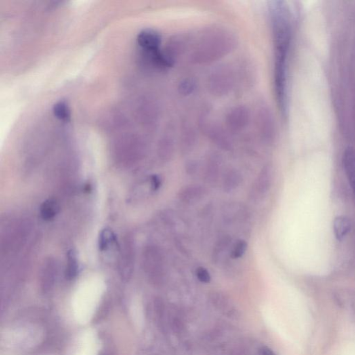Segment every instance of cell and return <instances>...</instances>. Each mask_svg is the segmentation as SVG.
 Segmentation results:
<instances>
[{
  "instance_id": "cell-22",
  "label": "cell",
  "mask_w": 355,
  "mask_h": 355,
  "mask_svg": "<svg viewBox=\"0 0 355 355\" xmlns=\"http://www.w3.org/2000/svg\"><path fill=\"white\" fill-rule=\"evenodd\" d=\"M151 187H152V190L154 191L158 190L161 186V179H160L159 176L158 175H153L151 178Z\"/></svg>"
},
{
  "instance_id": "cell-23",
  "label": "cell",
  "mask_w": 355,
  "mask_h": 355,
  "mask_svg": "<svg viewBox=\"0 0 355 355\" xmlns=\"http://www.w3.org/2000/svg\"><path fill=\"white\" fill-rule=\"evenodd\" d=\"M261 355H276V353L272 350V349L268 348V347H262L261 349Z\"/></svg>"
},
{
  "instance_id": "cell-7",
  "label": "cell",
  "mask_w": 355,
  "mask_h": 355,
  "mask_svg": "<svg viewBox=\"0 0 355 355\" xmlns=\"http://www.w3.org/2000/svg\"><path fill=\"white\" fill-rule=\"evenodd\" d=\"M206 194V189L200 185H191L185 187L178 194L179 200L186 204L196 203Z\"/></svg>"
},
{
  "instance_id": "cell-13",
  "label": "cell",
  "mask_w": 355,
  "mask_h": 355,
  "mask_svg": "<svg viewBox=\"0 0 355 355\" xmlns=\"http://www.w3.org/2000/svg\"><path fill=\"white\" fill-rule=\"evenodd\" d=\"M53 113L60 121L68 122L71 119V110L65 101H60L53 106Z\"/></svg>"
},
{
  "instance_id": "cell-18",
  "label": "cell",
  "mask_w": 355,
  "mask_h": 355,
  "mask_svg": "<svg viewBox=\"0 0 355 355\" xmlns=\"http://www.w3.org/2000/svg\"><path fill=\"white\" fill-rule=\"evenodd\" d=\"M230 243L231 238L230 236H224L223 238H221L215 246V249H214L213 251V259H219V257L220 256L221 254H223V252L226 251L227 249H228Z\"/></svg>"
},
{
  "instance_id": "cell-16",
  "label": "cell",
  "mask_w": 355,
  "mask_h": 355,
  "mask_svg": "<svg viewBox=\"0 0 355 355\" xmlns=\"http://www.w3.org/2000/svg\"><path fill=\"white\" fill-rule=\"evenodd\" d=\"M79 264L76 253L73 251H69L68 254V261H67V274L70 278H73L77 274Z\"/></svg>"
},
{
  "instance_id": "cell-20",
  "label": "cell",
  "mask_w": 355,
  "mask_h": 355,
  "mask_svg": "<svg viewBox=\"0 0 355 355\" xmlns=\"http://www.w3.org/2000/svg\"><path fill=\"white\" fill-rule=\"evenodd\" d=\"M196 276L199 281L203 283H209L211 280V276L209 272L203 267H199L196 269Z\"/></svg>"
},
{
  "instance_id": "cell-19",
  "label": "cell",
  "mask_w": 355,
  "mask_h": 355,
  "mask_svg": "<svg viewBox=\"0 0 355 355\" xmlns=\"http://www.w3.org/2000/svg\"><path fill=\"white\" fill-rule=\"evenodd\" d=\"M248 248V243L244 240H240L234 244L231 252V257L233 259H239L243 256Z\"/></svg>"
},
{
  "instance_id": "cell-17",
  "label": "cell",
  "mask_w": 355,
  "mask_h": 355,
  "mask_svg": "<svg viewBox=\"0 0 355 355\" xmlns=\"http://www.w3.org/2000/svg\"><path fill=\"white\" fill-rule=\"evenodd\" d=\"M159 156L160 159L164 161H168L171 159L173 154V142L170 140H165L160 145L159 149Z\"/></svg>"
},
{
  "instance_id": "cell-9",
  "label": "cell",
  "mask_w": 355,
  "mask_h": 355,
  "mask_svg": "<svg viewBox=\"0 0 355 355\" xmlns=\"http://www.w3.org/2000/svg\"><path fill=\"white\" fill-rule=\"evenodd\" d=\"M352 223L345 216H337L333 221V232L338 241H342L351 230Z\"/></svg>"
},
{
  "instance_id": "cell-3",
  "label": "cell",
  "mask_w": 355,
  "mask_h": 355,
  "mask_svg": "<svg viewBox=\"0 0 355 355\" xmlns=\"http://www.w3.org/2000/svg\"><path fill=\"white\" fill-rule=\"evenodd\" d=\"M135 247L132 236L127 235L122 242L119 256V270L122 276L127 278L132 274L135 265Z\"/></svg>"
},
{
  "instance_id": "cell-15",
  "label": "cell",
  "mask_w": 355,
  "mask_h": 355,
  "mask_svg": "<svg viewBox=\"0 0 355 355\" xmlns=\"http://www.w3.org/2000/svg\"><path fill=\"white\" fill-rule=\"evenodd\" d=\"M115 242V236H114L113 232L108 229H105L101 232L100 236H99V249L102 251H106L109 249L110 246L113 245Z\"/></svg>"
},
{
  "instance_id": "cell-14",
  "label": "cell",
  "mask_w": 355,
  "mask_h": 355,
  "mask_svg": "<svg viewBox=\"0 0 355 355\" xmlns=\"http://www.w3.org/2000/svg\"><path fill=\"white\" fill-rule=\"evenodd\" d=\"M212 301L215 306L218 307L219 310H223V312L226 311V314L232 311V305L226 295L220 293H214L212 297Z\"/></svg>"
},
{
  "instance_id": "cell-24",
  "label": "cell",
  "mask_w": 355,
  "mask_h": 355,
  "mask_svg": "<svg viewBox=\"0 0 355 355\" xmlns=\"http://www.w3.org/2000/svg\"><path fill=\"white\" fill-rule=\"evenodd\" d=\"M81 355H86V354H81Z\"/></svg>"
},
{
  "instance_id": "cell-8",
  "label": "cell",
  "mask_w": 355,
  "mask_h": 355,
  "mask_svg": "<svg viewBox=\"0 0 355 355\" xmlns=\"http://www.w3.org/2000/svg\"><path fill=\"white\" fill-rule=\"evenodd\" d=\"M343 165L345 174L355 196V150L347 149L343 156Z\"/></svg>"
},
{
  "instance_id": "cell-12",
  "label": "cell",
  "mask_w": 355,
  "mask_h": 355,
  "mask_svg": "<svg viewBox=\"0 0 355 355\" xmlns=\"http://www.w3.org/2000/svg\"><path fill=\"white\" fill-rule=\"evenodd\" d=\"M41 215L45 221L54 218L60 211V206L54 199H48L43 202L41 206Z\"/></svg>"
},
{
  "instance_id": "cell-10",
  "label": "cell",
  "mask_w": 355,
  "mask_h": 355,
  "mask_svg": "<svg viewBox=\"0 0 355 355\" xmlns=\"http://www.w3.org/2000/svg\"><path fill=\"white\" fill-rule=\"evenodd\" d=\"M242 181V176L240 171L234 169H229L223 178V190L225 192H232L240 186Z\"/></svg>"
},
{
  "instance_id": "cell-1",
  "label": "cell",
  "mask_w": 355,
  "mask_h": 355,
  "mask_svg": "<svg viewBox=\"0 0 355 355\" xmlns=\"http://www.w3.org/2000/svg\"><path fill=\"white\" fill-rule=\"evenodd\" d=\"M274 30L276 65L275 84L278 104L282 111L287 109V70L288 53L291 39V15L282 3L271 7Z\"/></svg>"
},
{
  "instance_id": "cell-6",
  "label": "cell",
  "mask_w": 355,
  "mask_h": 355,
  "mask_svg": "<svg viewBox=\"0 0 355 355\" xmlns=\"http://www.w3.org/2000/svg\"><path fill=\"white\" fill-rule=\"evenodd\" d=\"M222 158L219 154L213 153L208 157L205 168V179L210 184H215L220 174Z\"/></svg>"
},
{
  "instance_id": "cell-5",
  "label": "cell",
  "mask_w": 355,
  "mask_h": 355,
  "mask_svg": "<svg viewBox=\"0 0 355 355\" xmlns=\"http://www.w3.org/2000/svg\"><path fill=\"white\" fill-rule=\"evenodd\" d=\"M137 41L142 51H156L160 50L161 37L155 31L145 29L137 35Z\"/></svg>"
},
{
  "instance_id": "cell-2",
  "label": "cell",
  "mask_w": 355,
  "mask_h": 355,
  "mask_svg": "<svg viewBox=\"0 0 355 355\" xmlns=\"http://www.w3.org/2000/svg\"><path fill=\"white\" fill-rule=\"evenodd\" d=\"M144 272L154 281H160L165 275V257L163 251L156 245L146 246L142 253Z\"/></svg>"
},
{
  "instance_id": "cell-11",
  "label": "cell",
  "mask_w": 355,
  "mask_h": 355,
  "mask_svg": "<svg viewBox=\"0 0 355 355\" xmlns=\"http://www.w3.org/2000/svg\"><path fill=\"white\" fill-rule=\"evenodd\" d=\"M58 271V264L53 258L46 259L42 268V278L45 284L51 283L54 280Z\"/></svg>"
},
{
  "instance_id": "cell-21",
  "label": "cell",
  "mask_w": 355,
  "mask_h": 355,
  "mask_svg": "<svg viewBox=\"0 0 355 355\" xmlns=\"http://www.w3.org/2000/svg\"><path fill=\"white\" fill-rule=\"evenodd\" d=\"M198 169V163L195 161H190L185 166V170L187 173L190 175L195 174Z\"/></svg>"
},
{
  "instance_id": "cell-4",
  "label": "cell",
  "mask_w": 355,
  "mask_h": 355,
  "mask_svg": "<svg viewBox=\"0 0 355 355\" xmlns=\"http://www.w3.org/2000/svg\"><path fill=\"white\" fill-rule=\"evenodd\" d=\"M272 179V166L266 165L261 169L252 186L251 197L256 200L264 197L271 188Z\"/></svg>"
}]
</instances>
